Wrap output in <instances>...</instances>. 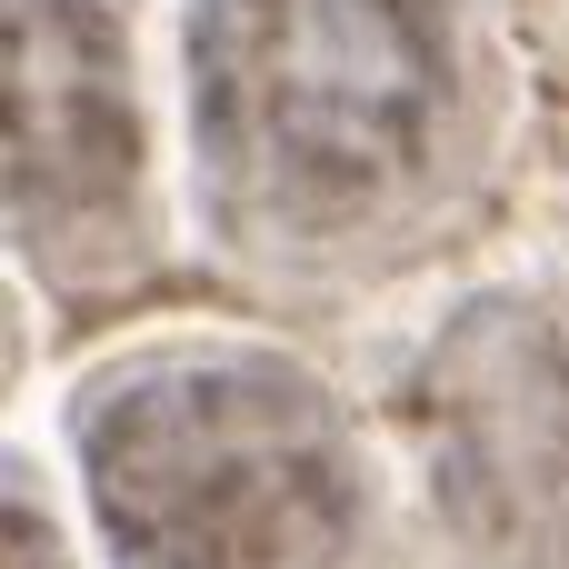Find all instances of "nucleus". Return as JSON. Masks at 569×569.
Returning a JSON list of instances; mask_svg holds the SVG:
<instances>
[{
    "instance_id": "obj_1",
    "label": "nucleus",
    "mask_w": 569,
    "mask_h": 569,
    "mask_svg": "<svg viewBox=\"0 0 569 569\" xmlns=\"http://www.w3.org/2000/svg\"><path fill=\"white\" fill-rule=\"evenodd\" d=\"M110 569H340L360 470L290 360H160L80 410Z\"/></svg>"
},
{
    "instance_id": "obj_3",
    "label": "nucleus",
    "mask_w": 569,
    "mask_h": 569,
    "mask_svg": "<svg viewBox=\"0 0 569 569\" xmlns=\"http://www.w3.org/2000/svg\"><path fill=\"white\" fill-rule=\"evenodd\" d=\"M10 569H60L50 540H40V520H20V510H10Z\"/></svg>"
},
{
    "instance_id": "obj_2",
    "label": "nucleus",
    "mask_w": 569,
    "mask_h": 569,
    "mask_svg": "<svg viewBox=\"0 0 569 569\" xmlns=\"http://www.w3.org/2000/svg\"><path fill=\"white\" fill-rule=\"evenodd\" d=\"M450 0H200V170L260 220H350L390 200L450 120Z\"/></svg>"
}]
</instances>
